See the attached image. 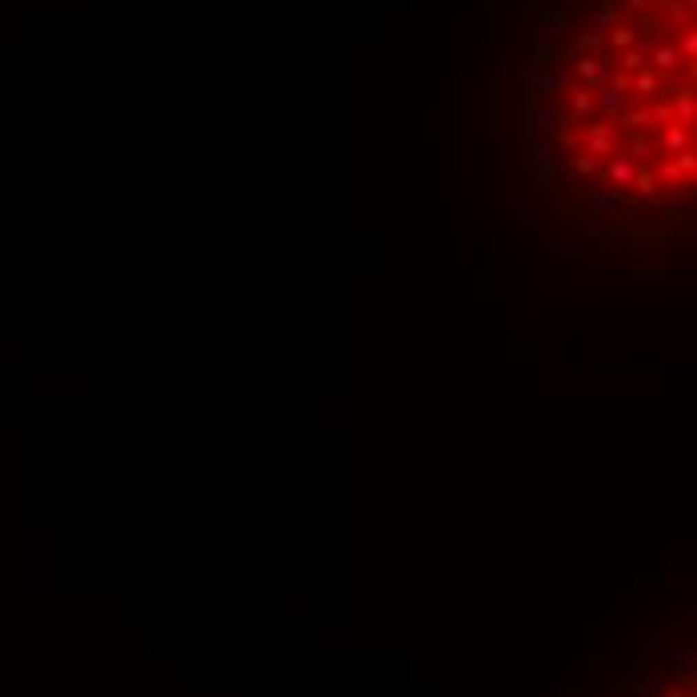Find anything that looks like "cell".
I'll return each instance as SVG.
<instances>
[]
</instances>
